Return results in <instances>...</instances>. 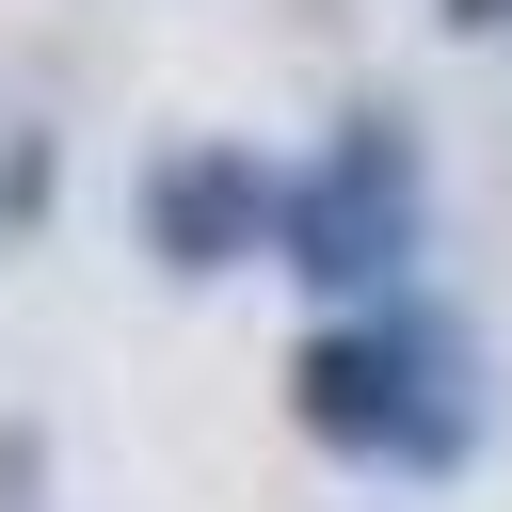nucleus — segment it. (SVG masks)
Returning <instances> with one entry per match:
<instances>
[{
	"label": "nucleus",
	"instance_id": "obj_3",
	"mask_svg": "<svg viewBox=\"0 0 512 512\" xmlns=\"http://www.w3.org/2000/svg\"><path fill=\"white\" fill-rule=\"evenodd\" d=\"M272 208H288V160H256V144H160L144 160V240H160V272H256L272 256Z\"/></svg>",
	"mask_w": 512,
	"mask_h": 512
},
{
	"label": "nucleus",
	"instance_id": "obj_1",
	"mask_svg": "<svg viewBox=\"0 0 512 512\" xmlns=\"http://www.w3.org/2000/svg\"><path fill=\"white\" fill-rule=\"evenodd\" d=\"M288 416H304V448H336V464L448 480V464L480 448V352H464V320H448L432 288H384V304H352V320H320V336L288 352Z\"/></svg>",
	"mask_w": 512,
	"mask_h": 512
},
{
	"label": "nucleus",
	"instance_id": "obj_5",
	"mask_svg": "<svg viewBox=\"0 0 512 512\" xmlns=\"http://www.w3.org/2000/svg\"><path fill=\"white\" fill-rule=\"evenodd\" d=\"M32 480H48V448H32V432H0V512H32Z\"/></svg>",
	"mask_w": 512,
	"mask_h": 512
},
{
	"label": "nucleus",
	"instance_id": "obj_2",
	"mask_svg": "<svg viewBox=\"0 0 512 512\" xmlns=\"http://www.w3.org/2000/svg\"><path fill=\"white\" fill-rule=\"evenodd\" d=\"M416 240H432V160H416V112H336L320 160H288V208H272V272H304L336 320L416 288Z\"/></svg>",
	"mask_w": 512,
	"mask_h": 512
},
{
	"label": "nucleus",
	"instance_id": "obj_4",
	"mask_svg": "<svg viewBox=\"0 0 512 512\" xmlns=\"http://www.w3.org/2000/svg\"><path fill=\"white\" fill-rule=\"evenodd\" d=\"M32 208H48V128H16V144H0V224H32Z\"/></svg>",
	"mask_w": 512,
	"mask_h": 512
},
{
	"label": "nucleus",
	"instance_id": "obj_6",
	"mask_svg": "<svg viewBox=\"0 0 512 512\" xmlns=\"http://www.w3.org/2000/svg\"><path fill=\"white\" fill-rule=\"evenodd\" d=\"M432 16H448V32H480V48L512 32V0H432Z\"/></svg>",
	"mask_w": 512,
	"mask_h": 512
}]
</instances>
